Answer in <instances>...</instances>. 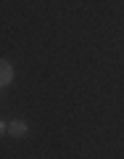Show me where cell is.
<instances>
[{
	"label": "cell",
	"mask_w": 124,
	"mask_h": 159,
	"mask_svg": "<svg viewBox=\"0 0 124 159\" xmlns=\"http://www.w3.org/2000/svg\"><path fill=\"white\" fill-rule=\"evenodd\" d=\"M13 80V66L8 61H0V88H6Z\"/></svg>",
	"instance_id": "6da1fadb"
},
{
	"label": "cell",
	"mask_w": 124,
	"mask_h": 159,
	"mask_svg": "<svg viewBox=\"0 0 124 159\" xmlns=\"http://www.w3.org/2000/svg\"><path fill=\"white\" fill-rule=\"evenodd\" d=\"M8 133H11L13 138H24L27 135V122H24V119H13L11 125H8Z\"/></svg>",
	"instance_id": "7a4b0ae2"
},
{
	"label": "cell",
	"mask_w": 124,
	"mask_h": 159,
	"mask_svg": "<svg viewBox=\"0 0 124 159\" xmlns=\"http://www.w3.org/2000/svg\"><path fill=\"white\" fill-rule=\"evenodd\" d=\"M6 133H8V125H6V122H0V135H6Z\"/></svg>",
	"instance_id": "3957f363"
}]
</instances>
